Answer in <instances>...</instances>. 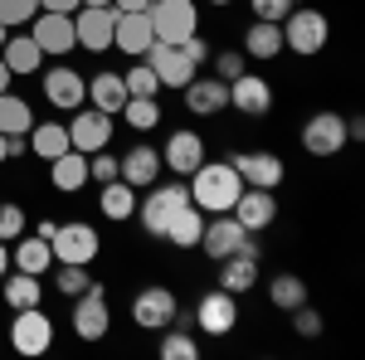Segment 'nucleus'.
<instances>
[{"instance_id": "obj_28", "label": "nucleus", "mask_w": 365, "mask_h": 360, "mask_svg": "<svg viewBox=\"0 0 365 360\" xmlns=\"http://www.w3.org/2000/svg\"><path fill=\"white\" fill-rule=\"evenodd\" d=\"M244 54L249 58H278L282 54V25L278 20H253L244 34Z\"/></svg>"}, {"instance_id": "obj_11", "label": "nucleus", "mask_w": 365, "mask_h": 360, "mask_svg": "<svg viewBox=\"0 0 365 360\" xmlns=\"http://www.w3.org/2000/svg\"><path fill=\"white\" fill-rule=\"evenodd\" d=\"M141 58L151 63V73L161 78V88H185V83H190V78L200 73L180 44H161V39H156V44H151V49H146Z\"/></svg>"}, {"instance_id": "obj_32", "label": "nucleus", "mask_w": 365, "mask_h": 360, "mask_svg": "<svg viewBox=\"0 0 365 360\" xmlns=\"http://www.w3.org/2000/svg\"><path fill=\"white\" fill-rule=\"evenodd\" d=\"M103 215L113 224L132 220V215H137V190H132L127 180H108V185H103Z\"/></svg>"}, {"instance_id": "obj_21", "label": "nucleus", "mask_w": 365, "mask_h": 360, "mask_svg": "<svg viewBox=\"0 0 365 360\" xmlns=\"http://www.w3.org/2000/svg\"><path fill=\"white\" fill-rule=\"evenodd\" d=\"M113 44L122 49V54L141 58L151 44H156V34H151V20H146V10H137V15H122L117 10V25H113Z\"/></svg>"}, {"instance_id": "obj_3", "label": "nucleus", "mask_w": 365, "mask_h": 360, "mask_svg": "<svg viewBox=\"0 0 365 360\" xmlns=\"http://www.w3.org/2000/svg\"><path fill=\"white\" fill-rule=\"evenodd\" d=\"M190 205V185L185 180H170V185H146V200H141V229L151 239L166 234V224L175 220V210Z\"/></svg>"}, {"instance_id": "obj_38", "label": "nucleus", "mask_w": 365, "mask_h": 360, "mask_svg": "<svg viewBox=\"0 0 365 360\" xmlns=\"http://www.w3.org/2000/svg\"><path fill=\"white\" fill-rule=\"evenodd\" d=\"M88 263H58V292L63 297H78V292H88Z\"/></svg>"}, {"instance_id": "obj_10", "label": "nucleus", "mask_w": 365, "mask_h": 360, "mask_svg": "<svg viewBox=\"0 0 365 360\" xmlns=\"http://www.w3.org/2000/svg\"><path fill=\"white\" fill-rule=\"evenodd\" d=\"M10 346L20 351V356H44L49 346H54V322L39 312V307H25V312H15V326H10Z\"/></svg>"}, {"instance_id": "obj_39", "label": "nucleus", "mask_w": 365, "mask_h": 360, "mask_svg": "<svg viewBox=\"0 0 365 360\" xmlns=\"http://www.w3.org/2000/svg\"><path fill=\"white\" fill-rule=\"evenodd\" d=\"M161 356H166V360H195V356H200V346H195V336H185V331H170V326H166V341H161Z\"/></svg>"}, {"instance_id": "obj_9", "label": "nucleus", "mask_w": 365, "mask_h": 360, "mask_svg": "<svg viewBox=\"0 0 365 360\" xmlns=\"http://www.w3.org/2000/svg\"><path fill=\"white\" fill-rule=\"evenodd\" d=\"M113 25H117L113 5H78V10H73V39H78L83 49H93V54L113 49Z\"/></svg>"}, {"instance_id": "obj_4", "label": "nucleus", "mask_w": 365, "mask_h": 360, "mask_svg": "<svg viewBox=\"0 0 365 360\" xmlns=\"http://www.w3.org/2000/svg\"><path fill=\"white\" fill-rule=\"evenodd\" d=\"M327 34H331V25H327L322 10H292V15L282 20V49L312 58V54L327 49Z\"/></svg>"}, {"instance_id": "obj_35", "label": "nucleus", "mask_w": 365, "mask_h": 360, "mask_svg": "<svg viewBox=\"0 0 365 360\" xmlns=\"http://www.w3.org/2000/svg\"><path fill=\"white\" fill-rule=\"evenodd\" d=\"M268 297H273V307H282V312H292V307L307 302V282L292 273H278L273 282H268Z\"/></svg>"}, {"instance_id": "obj_15", "label": "nucleus", "mask_w": 365, "mask_h": 360, "mask_svg": "<svg viewBox=\"0 0 365 360\" xmlns=\"http://www.w3.org/2000/svg\"><path fill=\"white\" fill-rule=\"evenodd\" d=\"M108 141H113V117H108V112L83 108L73 117V127H68V146H73V151L93 156V151H103Z\"/></svg>"}, {"instance_id": "obj_54", "label": "nucleus", "mask_w": 365, "mask_h": 360, "mask_svg": "<svg viewBox=\"0 0 365 360\" xmlns=\"http://www.w3.org/2000/svg\"><path fill=\"white\" fill-rule=\"evenodd\" d=\"M215 5H229V0H215Z\"/></svg>"}, {"instance_id": "obj_41", "label": "nucleus", "mask_w": 365, "mask_h": 360, "mask_svg": "<svg viewBox=\"0 0 365 360\" xmlns=\"http://www.w3.org/2000/svg\"><path fill=\"white\" fill-rule=\"evenodd\" d=\"M88 180H98V185H108V180H117V156L108 151V146L88 156Z\"/></svg>"}, {"instance_id": "obj_36", "label": "nucleus", "mask_w": 365, "mask_h": 360, "mask_svg": "<svg viewBox=\"0 0 365 360\" xmlns=\"http://www.w3.org/2000/svg\"><path fill=\"white\" fill-rule=\"evenodd\" d=\"M122 117H127L132 132H151V127L161 122V103H156V98H127V103H122Z\"/></svg>"}, {"instance_id": "obj_24", "label": "nucleus", "mask_w": 365, "mask_h": 360, "mask_svg": "<svg viewBox=\"0 0 365 360\" xmlns=\"http://www.w3.org/2000/svg\"><path fill=\"white\" fill-rule=\"evenodd\" d=\"M44 98H49L54 108H83L88 78L73 73V68H49V73H44Z\"/></svg>"}, {"instance_id": "obj_20", "label": "nucleus", "mask_w": 365, "mask_h": 360, "mask_svg": "<svg viewBox=\"0 0 365 360\" xmlns=\"http://www.w3.org/2000/svg\"><path fill=\"white\" fill-rule=\"evenodd\" d=\"M205 161V141H200V132H170L166 146H161V166L175 170L180 180L190 175V170Z\"/></svg>"}, {"instance_id": "obj_43", "label": "nucleus", "mask_w": 365, "mask_h": 360, "mask_svg": "<svg viewBox=\"0 0 365 360\" xmlns=\"http://www.w3.org/2000/svg\"><path fill=\"white\" fill-rule=\"evenodd\" d=\"M210 58H215V68H220L215 78H225V83H234V78L249 68V54H244V49H239V54H234V49H225V54H210Z\"/></svg>"}, {"instance_id": "obj_46", "label": "nucleus", "mask_w": 365, "mask_h": 360, "mask_svg": "<svg viewBox=\"0 0 365 360\" xmlns=\"http://www.w3.org/2000/svg\"><path fill=\"white\" fill-rule=\"evenodd\" d=\"M180 49H185V54H190V63H195V68H200V63H205V58H210V54H215V49H210V44H205V39H200V34H190V39H185V44H180Z\"/></svg>"}, {"instance_id": "obj_22", "label": "nucleus", "mask_w": 365, "mask_h": 360, "mask_svg": "<svg viewBox=\"0 0 365 360\" xmlns=\"http://www.w3.org/2000/svg\"><path fill=\"white\" fill-rule=\"evenodd\" d=\"M180 93H185V108L195 112V117H215L220 108H229V83L225 78H200L195 73Z\"/></svg>"}, {"instance_id": "obj_6", "label": "nucleus", "mask_w": 365, "mask_h": 360, "mask_svg": "<svg viewBox=\"0 0 365 360\" xmlns=\"http://www.w3.org/2000/svg\"><path fill=\"white\" fill-rule=\"evenodd\" d=\"M175 317H180V302L170 287H141L132 297V322L141 331H166V326H175Z\"/></svg>"}, {"instance_id": "obj_37", "label": "nucleus", "mask_w": 365, "mask_h": 360, "mask_svg": "<svg viewBox=\"0 0 365 360\" xmlns=\"http://www.w3.org/2000/svg\"><path fill=\"white\" fill-rule=\"evenodd\" d=\"M122 83H127V98H156V93H161V78L151 73L146 58H137V63L122 73Z\"/></svg>"}, {"instance_id": "obj_42", "label": "nucleus", "mask_w": 365, "mask_h": 360, "mask_svg": "<svg viewBox=\"0 0 365 360\" xmlns=\"http://www.w3.org/2000/svg\"><path fill=\"white\" fill-rule=\"evenodd\" d=\"M249 10H253V20H287L292 10H297V0H249Z\"/></svg>"}, {"instance_id": "obj_23", "label": "nucleus", "mask_w": 365, "mask_h": 360, "mask_svg": "<svg viewBox=\"0 0 365 360\" xmlns=\"http://www.w3.org/2000/svg\"><path fill=\"white\" fill-rule=\"evenodd\" d=\"M220 287L225 292H249V287H258V249H244V253H229V258H220Z\"/></svg>"}, {"instance_id": "obj_25", "label": "nucleus", "mask_w": 365, "mask_h": 360, "mask_svg": "<svg viewBox=\"0 0 365 360\" xmlns=\"http://www.w3.org/2000/svg\"><path fill=\"white\" fill-rule=\"evenodd\" d=\"M49 180H54V190H63V195L83 190V185H88V156L68 146L63 156H54V161H49Z\"/></svg>"}, {"instance_id": "obj_45", "label": "nucleus", "mask_w": 365, "mask_h": 360, "mask_svg": "<svg viewBox=\"0 0 365 360\" xmlns=\"http://www.w3.org/2000/svg\"><path fill=\"white\" fill-rule=\"evenodd\" d=\"M292 326H297L302 336H317V331H322V317H317V312L302 302V307H292Z\"/></svg>"}, {"instance_id": "obj_12", "label": "nucleus", "mask_w": 365, "mask_h": 360, "mask_svg": "<svg viewBox=\"0 0 365 360\" xmlns=\"http://www.w3.org/2000/svg\"><path fill=\"white\" fill-rule=\"evenodd\" d=\"M195 322H200V331H210V336H229L234 326H239V297L225 292V287L205 292V297L195 302Z\"/></svg>"}, {"instance_id": "obj_2", "label": "nucleus", "mask_w": 365, "mask_h": 360, "mask_svg": "<svg viewBox=\"0 0 365 360\" xmlns=\"http://www.w3.org/2000/svg\"><path fill=\"white\" fill-rule=\"evenodd\" d=\"M146 20H151V34L161 44H185L190 34H200L195 0H151L146 5Z\"/></svg>"}, {"instance_id": "obj_13", "label": "nucleus", "mask_w": 365, "mask_h": 360, "mask_svg": "<svg viewBox=\"0 0 365 360\" xmlns=\"http://www.w3.org/2000/svg\"><path fill=\"white\" fill-rule=\"evenodd\" d=\"M346 117L341 112H317L307 117V127H302V146H307L312 156H336L341 146H346Z\"/></svg>"}, {"instance_id": "obj_26", "label": "nucleus", "mask_w": 365, "mask_h": 360, "mask_svg": "<svg viewBox=\"0 0 365 360\" xmlns=\"http://www.w3.org/2000/svg\"><path fill=\"white\" fill-rule=\"evenodd\" d=\"M88 103L98 112H108V117H117L122 112V103H127V83H122V73H98V78H88Z\"/></svg>"}, {"instance_id": "obj_40", "label": "nucleus", "mask_w": 365, "mask_h": 360, "mask_svg": "<svg viewBox=\"0 0 365 360\" xmlns=\"http://www.w3.org/2000/svg\"><path fill=\"white\" fill-rule=\"evenodd\" d=\"M39 15V0H0V25L20 29L25 20H34Z\"/></svg>"}, {"instance_id": "obj_17", "label": "nucleus", "mask_w": 365, "mask_h": 360, "mask_svg": "<svg viewBox=\"0 0 365 360\" xmlns=\"http://www.w3.org/2000/svg\"><path fill=\"white\" fill-rule=\"evenodd\" d=\"M29 39L44 49V54H68L78 39H73V15H54V10H39L34 20H29Z\"/></svg>"}, {"instance_id": "obj_52", "label": "nucleus", "mask_w": 365, "mask_h": 360, "mask_svg": "<svg viewBox=\"0 0 365 360\" xmlns=\"http://www.w3.org/2000/svg\"><path fill=\"white\" fill-rule=\"evenodd\" d=\"M5 39H10V25H0V49H5Z\"/></svg>"}, {"instance_id": "obj_27", "label": "nucleus", "mask_w": 365, "mask_h": 360, "mask_svg": "<svg viewBox=\"0 0 365 360\" xmlns=\"http://www.w3.org/2000/svg\"><path fill=\"white\" fill-rule=\"evenodd\" d=\"M0 58H5V68H10V73H39L44 49H39L29 34H10V39H5V49H0Z\"/></svg>"}, {"instance_id": "obj_47", "label": "nucleus", "mask_w": 365, "mask_h": 360, "mask_svg": "<svg viewBox=\"0 0 365 360\" xmlns=\"http://www.w3.org/2000/svg\"><path fill=\"white\" fill-rule=\"evenodd\" d=\"M83 0H39V10H54V15H73Z\"/></svg>"}, {"instance_id": "obj_19", "label": "nucleus", "mask_w": 365, "mask_h": 360, "mask_svg": "<svg viewBox=\"0 0 365 360\" xmlns=\"http://www.w3.org/2000/svg\"><path fill=\"white\" fill-rule=\"evenodd\" d=\"M229 108H239L244 117H263V112L273 108V88H268V78H258V73H239L234 83H229Z\"/></svg>"}, {"instance_id": "obj_53", "label": "nucleus", "mask_w": 365, "mask_h": 360, "mask_svg": "<svg viewBox=\"0 0 365 360\" xmlns=\"http://www.w3.org/2000/svg\"><path fill=\"white\" fill-rule=\"evenodd\" d=\"M83 5H113V0H83Z\"/></svg>"}, {"instance_id": "obj_5", "label": "nucleus", "mask_w": 365, "mask_h": 360, "mask_svg": "<svg viewBox=\"0 0 365 360\" xmlns=\"http://www.w3.org/2000/svg\"><path fill=\"white\" fill-rule=\"evenodd\" d=\"M195 249H205L210 253V258H215V263H220V258H229V253H244V249H258V244H253V234L249 229H244V224L234 220V215H215V220H205V229H200V244Z\"/></svg>"}, {"instance_id": "obj_48", "label": "nucleus", "mask_w": 365, "mask_h": 360, "mask_svg": "<svg viewBox=\"0 0 365 360\" xmlns=\"http://www.w3.org/2000/svg\"><path fill=\"white\" fill-rule=\"evenodd\" d=\"M146 5H151V0H113V10H122V15H137Z\"/></svg>"}, {"instance_id": "obj_51", "label": "nucleus", "mask_w": 365, "mask_h": 360, "mask_svg": "<svg viewBox=\"0 0 365 360\" xmlns=\"http://www.w3.org/2000/svg\"><path fill=\"white\" fill-rule=\"evenodd\" d=\"M0 161H10V146H5V132H0Z\"/></svg>"}, {"instance_id": "obj_1", "label": "nucleus", "mask_w": 365, "mask_h": 360, "mask_svg": "<svg viewBox=\"0 0 365 360\" xmlns=\"http://www.w3.org/2000/svg\"><path fill=\"white\" fill-rule=\"evenodd\" d=\"M239 190H244V180H239V170L229 166V161H200V166L190 170V205L205 210V215L234 210Z\"/></svg>"}, {"instance_id": "obj_44", "label": "nucleus", "mask_w": 365, "mask_h": 360, "mask_svg": "<svg viewBox=\"0 0 365 360\" xmlns=\"http://www.w3.org/2000/svg\"><path fill=\"white\" fill-rule=\"evenodd\" d=\"M25 234V210L20 205H0V239L10 244V239H20Z\"/></svg>"}, {"instance_id": "obj_34", "label": "nucleus", "mask_w": 365, "mask_h": 360, "mask_svg": "<svg viewBox=\"0 0 365 360\" xmlns=\"http://www.w3.org/2000/svg\"><path fill=\"white\" fill-rule=\"evenodd\" d=\"M44 297V287H39V273H15L5 277V302L15 307V312H25V307H39Z\"/></svg>"}, {"instance_id": "obj_16", "label": "nucleus", "mask_w": 365, "mask_h": 360, "mask_svg": "<svg viewBox=\"0 0 365 360\" xmlns=\"http://www.w3.org/2000/svg\"><path fill=\"white\" fill-rule=\"evenodd\" d=\"M229 166L239 170L244 185H258V190H278L282 185V161L273 151H239V156H229Z\"/></svg>"}, {"instance_id": "obj_33", "label": "nucleus", "mask_w": 365, "mask_h": 360, "mask_svg": "<svg viewBox=\"0 0 365 360\" xmlns=\"http://www.w3.org/2000/svg\"><path fill=\"white\" fill-rule=\"evenodd\" d=\"M29 151L34 156H44V161H54L68 151V132L58 127V122H44V127H29Z\"/></svg>"}, {"instance_id": "obj_31", "label": "nucleus", "mask_w": 365, "mask_h": 360, "mask_svg": "<svg viewBox=\"0 0 365 360\" xmlns=\"http://www.w3.org/2000/svg\"><path fill=\"white\" fill-rule=\"evenodd\" d=\"M29 127H34L29 103H25V98H15V93L5 88V93H0V132H5V137H25Z\"/></svg>"}, {"instance_id": "obj_49", "label": "nucleus", "mask_w": 365, "mask_h": 360, "mask_svg": "<svg viewBox=\"0 0 365 360\" xmlns=\"http://www.w3.org/2000/svg\"><path fill=\"white\" fill-rule=\"evenodd\" d=\"M5 268H10V244L0 239V277H5Z\"/></svg>"}, {"instance_id": "obj_29", "label": "nucleus", "mask_w": 365, "mask_h": 360, "mask_svg": "<svg viewBox=\"0 0 365 360\" xmlns=\"http://www.w3.org/2000/svg\"><path fill=\"white\" fill-rule=\"evenodd\" d=\"M15 249H10V258H15V268L20 273H44L49 263H54V249H49V239L44 234H34V239H10Z\"/></svg>"}, {"instance_id": "obj_8", "label": "nucleus", "mask_w": 365, "mask_h": 360, "mask_svg": "<svg viewBox=\"0 0 365 360\" xmlns=\"http://www.w3.org/2000/svg\"><path fill=\"white\" fill-rule=\"evenodd\" d=\"M113 326V312H108V292H103V282H88V292L73 297V331L83 336V341H103Z\"/></svg>"}, {"instance_id": "obj_30", "label": "nucleus", "mask_w": 365, "mask_h": 360, "mask_svg": "<svg viewBox=\"0 0 365 360\" xmlns=\"http://www.w3.org/2000/svg\"><path fill=\"white\" fill-rule=\"evenodd\" d=\"M200 229H205V210L185 205V210H175V220L166 224V234H161V239H170L175 249H195V244H200Z\"/></svg>"}, {"instance_id": "obj_18", "label": "nucleus", "mask_w": 365, "mask_h": 360, "mask_svg": "<svg viewBox=\"0 0 365 360\" xmlns=\"http://www.w3.org/2000/svg\"><path fill=\"white\" fill-rule=\"evenodd\" d=\"M229 215H234V220L244 224L249 234H258V229H268V224L278 220V200H273V190H258V185H244Z\"/></svg>"}, {"instance_id": "obj_7", "label": "nucleus", "mask_w": 365, "mask_h": 360, "mask_svg": "<svg viewBox=\"0 0 365 360\" xmlns=\"http://www.w3.org/2000/svg\"><path fill=\"white\" fill-rule=\"evenodd\" d=\"M49 249H54V263H93L98 258V229L83 220H73V224H58L54 234H49Z\"/></svg>"}, {"instance_id": "obj_14", "label": "nucleus", "mask_w": 365, "mask_h": 360, "mask_svg": "<svg viewBox=\"0 0 365 360\" xmlns=\"http://www.w3.org/2000/svg\"><path fill=\"white\" fill-rule=\"evenodd\" d=\"M161 151L156 146H146V141H137L127 156H117V180H127L132 190H141V185H156L161 180Z\"/></svg>"}, {"instance_id": "obj_50", "label": "nucleus", "mask_w": 365, "mask_h": 360, "mask_svg": "<svg viewBox=\"0 0 365 360\" xmlns=\"http://www.w3.org/2000/svg\"><path fill=\"white\" fill-rule=\"evenodd\" d=\"M10 88V68H5V58H0V93Z\"/></svg>"}]
</instances>
